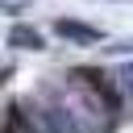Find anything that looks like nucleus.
<instances>
[{"label": "nucleus", "mask_w": 133, "mask_h": 133, "mask_svg": "<svg viewBox=\"0 0 133 133\" xmlns=\"http://www.w3.org/2000/svg\"><path fill=\"white\" fill-rule=\"evenodd\" d=\"M54 33L66 37V42H75V46H96L100 42V29H91L83 21H54Z\"/></svg>", "instance_id": "1"}, {"label": "nucleus", "mask_w": 133, "mask_h": 133, "mask_svg": "<svg viewBox=\"0 0 133 133\" xmlns=\"http://www.w3.org/2000/svg\"><path fill=\"white\" fill-rule=\"evenodd\" d=\"M8 42H12L17 50H46V42H42V33H37V29H29V25H12V33H8Z\"/></svg>", "instance_id": "2"}, {"label": "nucleus", "mask_w": 133, "mask_h": 133, "mask_svg": "<svg viewBox=\"0 0 133 133\" xmlns=\"http://www.w3.org/2000/svg\"><path fill=\"white\" fill-rule=\"evenodd\" d=\"M125 83H129V91H133V66H129V71H125Z\"/></svg>", "instance_id": "3"}, {"label": "nucleus", "mask_w": 133, "mask_h": 133, "mask_svg": "<svg viewBox=\"0 0 133 133\" xmlns=\"http://www.w3.org/2000/svg\"><path fill=\"white\" fill-rule=\"evenodd\" d=\"M4 75H8V66H4V71H0V83H4Z\"/></svg>", "instance_id": "4"}]
</instances>
